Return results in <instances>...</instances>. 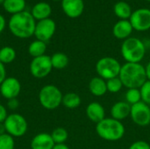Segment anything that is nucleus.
<instances>
[{"mask_svg": "<svg viewBox=\"0 0 150 149\" xmlns=\"http://www.w3.org/2000/svg\"><path fill=\"white\" fill-rule=\"evenodd\" d=\"M119 77L127 89H140L148 80L146 68L142 63L126 62L121 66Z\"/></svg>", "mask_w": 150, "mask_h": 149, "instance_id": "nucleus-1", "label": "nucleus"}, {"mask_svg": "<svg viewBox=\"0 0 150 149\" xmlns=\"http://www.w3.org/2000/svg\"><path fill=\"white\" fill-rule=\"evenodd\" d=\"M8 25L11 32L14 36L20 39H26L34 35L36 22L31 12L24 11L12 15Z\"/></svg>", "mask_w": 150, "mask_h": 149, "instance_id": "nucleus-2", "label": "nucleus"}, {"mask_svg": "<svg viewBox=\"0 0 150 149\" xmlns=\"http://www.w3.org/2000/svg\"><path fill=\"white\" fill-rule=\"evenodd\" d=\"M98 135L107 141H118L125 135V126L120 120L112 118H105L96 124Z\"/></svg>", "mask_w": 150, "mask_h": 149, "instance_id": "nucleus-3", "label": "nucleus"}, {"mask_svg": "<svg viewBox=\"0 0 150 149\" xmlns=\"http://www.w3.org/2000/svg\"><path fill=\"white\" fill-rule=\"evenodd\" d=\"M120 53L127 62L141 63L146 54V47L142 40L135 37H129L123 40Z\"/></svg>", "mask_w": 150, "mask_h": 149, "instance_id": "nucleus-4", "label": "nucleus"}, {"mask_svg": "<svg viewBox=\"0 0 150 149\" xmlns=\"http://www.w3.org/2000/svg\"><path fill=\"white\" fill-rule=\"evenodd\" d=\"M62 97L63 95L58 87L53 84H47L40 90L39 101L43 108L54 110L62 105Z\"/></svg>", "mask_w": 150, "mask_h": 149, "instance_id": "nucleus-5", "label": "nucleus"}, {"mask_svg": "<svg viewBox=\"0 0 150 149\" xmlns=\"http://www.w3.org/2000/svg\"><path fill=\"white\" fill-rule=\"evenodd\" d=\"M120 62L111 56L100 58L96 63V71L99 77L106 80L118 77L121 69Z\"/></svg>", "mask_w": 150, "mask_h": 149, "instance_id": "nucleus-6", "label": "nucleus"}, {"mask_svg": "<svg viewBox=\"0 0 150 149\" xmlns=\"http://www.w3.org/2000/svg\"><path fill=\"white\" fill-rule=\"evenodd\" d=\"M6 133L14 137H21L25 134L28 125L25 119L17 113L8 115L5 121L4 122Z\"/></svg>", "mask_w": 150, "mask_h": 149, "instance_id": "nucleus-7", "label": "nucleus"}, {"mask_svg": "<svg viewBox=\"0 0 150 149\" xmlns=\"http://www.w3.org/2000/svg\"><path fill=\"white\" fill-rule=\"evenodd\" d=\"M53 66L51 62V57L48 55H42L33 58L30 63V72L35 78H44L50 74Z\"/></svg>", "mask_w": 150, "mask_h": 149, "instance_id": "nucleus-8", "label": "nucleus"}, {"mask_svg": "<svg viewBox=\"0 0 150 149\" xmlns=\"http://www.w3.org/2000/svg\"><path fill=\"white\" fill-rule=\"evenodd\" d=\"M130 117L134 124L139 126H147L150 124V106L141 101L131 105Z\"/></svg>", "mask_w": 150, "mask_h": 149, "instance_id": "nucleus-9", "label": "nucleus"}, {"mask_svg": "<svg viewBox=\"0 0 150 149\" xmlns=\"http://www.w3.org/2000/svg\"><path fill=\"white\" fill-rule=\"evenodd\" d=\"M129 21L138 32H145L150 29V9L140 8L133 11Z\"/></svg>", "mask_w": 150, "mask_h": 149, "instance_id": "nucleus-10", "label": "nucleus"}, {"mask_svg": "<svg viewBox=\"0 0 150 149\" xmlns=\"http://www.w3.org/2000/svg\"><path fill=\"white\" fill-rule=\"evenodd\" d=\"M56 30L55 22L51 18H46L38 21L36 24L34 35L37 40L43 42L48 41L54 34Z\"/></svg>", "mask_w": 150, "mask_h": 149, "instance_id": "nucleus-11", "label": "nucleus"}, {"mask_svg": "<svg viewBox=\"0 0 150 149\" xmlns=\"http://www.w3.org/2000/svg\"><path fill=\"white\" fill-rule=\"evenodd\" d=\"M20 90L21 84L15 77H6L0 84V93L8 100L16 98L19 95Z\"/></svg>", "mask_w": 150, "mask_h": 149, "instance_id": "nucleus-12", "label": "nucleus"}, {"mask_svg": "<svg viewBox=\"0 0 150 149\" xmlns=\"http://www.w3.org/2000/svg\"><path fill=\"white\" fill-rule=\"evenodd\" d=\"M62 8L69 18H76L83 12L84 2L83 0H62Z\"/></svg>", "mask_w": 150, "mask_h": 149, "instance_id": "nucleus-13", "label": "nucleus"}, {"mask_svg": "<svg viewBox=\"0 0 150 149\" xmlns=\"http://www.w3.org/2000/svg\"><path fill=\"white\" fill-rule=\"evenodd\" d=\"M134 28L129 20L120 19L112 27V34L118 40H127L130 37Z\"/></svg>", "mask_w": 150, "mask_h": 149, "instance_id": "nucleus-14", "label": "nucleus"}, {"mask_svg": "<svg viewBox=\"0 0 150 149\" xmlns=\"http://www.w3.org/2000/svg\"><path fill=\"white\" fill-rule=\"evenodd\" d=\"M86 116L93 123H99L105 119V110L98 102H91L86 107Z\"/></svg>", "mask_w": 150, "mask_h": 149, "instance_id": "nucleus-15", "label": "nucleus"}, {"mask_svg": "<svg viewBox=\"0 0 150 149\" xmlns=\"http://www.w3.org/2000/svg\"><path fill=\"white\" fill-rule=\"evenodd\" d=\"M54 142L51 134L47 133H40L35 135L31 141L32 149H53Z\"/></svg>", "mask_w": 150, "mask_h": 149, "instance_id": "nucleus-16", "label": "nucleus"}, {"mask_svg": "<svg viewBox=\"0 0 150 149\" xmlns=\"http://www.w3.org/2000/svg\"><path fill=\"white\" fill-rule=\"evenodd\" d=\"M131 105L126 101L116 102L111 108V116L117 120H123L130 116Z\"/></svg>", "mask_w": 150, "mask_h": 149, "instance_id": "nucleus-17", "label": "nucleus"}, {"mask_svg": "<svg viewBox=\"0 0 150 149\" xmlns=\"http://www.w3.org/2000/svg\"><path fill=\"white\" fill-rule=\"evenodd\" d=\"M90 92L95 97H102L107 92L106 81L99 76H95L89 83Z\"/></svg>", "mask_w": 150, "mask_h": 149, "instance_id": "nucleus-18", "label": "nucleus"}, {"mask_svg": "<svg viewBox=\"0 0 150 149\" xmlns=\"http://www.w3.org/2000/svg\"><path fill=\"white\" fill-rule=\"evenodd\" d=\"M51 12H52V8L50 4H48L46 2H40L37 3L33 7L31 14L33 15L34 19L40 21L46 18H49Z\"/></svg>", "mask_w": 150, "mask_h": 149, "instance_id": "nucleus-19", "label": "nucleus"}, {"mask_svg": "<svg viewBox=\"0 0 150 149\" xmlns=\"http://www.w3.org/2000/svg\"><path fill=\"white\" fill-rule=\"evenodd\" d=\"M113 11H114V14L120 19H126V20H129L133 13L131 6L126 1H122V0L117 2L114 4Z\"/></svg>", "mask_w": 150, "mask_h": 149, "instance_id": "nucleus-20", "label": "nucleus"}, {"mask_svg": "<svg viewBox=\"0 0 150 149\" xmlns=\"http://www.w3.org/2000/svg\"><path fill=\"white\" fill-rule=\"evenodd\" d=\"M3 6L7 12L14 15L24 11L25 7V0H4Z\"/></svg>", "mask_w": 150, "mask_h": 149, "instance_id": "nucleus-21", "label": "nucleus"}, {"mask_svg": "<svg viewBox=\"0 0 150 149\" xmlns=\"http://www.w3.org/2000/svg\"><path fill=\"white\" fill-rule=\"evenodd\" d=\"M81 97L78 94L69 92L62 97V104L68 109H76L81 105Z\"/></svg>", "mask_w": 150, "mask_h": 149, "instance_id": "nucleus-22", "label": "nucleus"}, {"mask_svg": "<svg viewBox=\"0 0 150 149\" xmlns=\"http://www.w3.org/2000/svg\"><path fill=\"white\" fill-rule=\"evenodd\" d=\"M46 50H47L46 42H43L39 40L33 41L29 45V47H28V52H29L30 55L33 56V58L44 55Z\"/></svg>", "mask_w": 150, "mask_h": 149, "instance_id": "nucleus-23", "label": "nucleus"}, {"mask_svg": "<svg viewBox=\"0 0 150 149\" xmlns=\"http://www.w3.org/2000/svg\"><path fill=\"white\" fill-rule=\"evenodd\" d=\"M50 57H51V62H52L53 68L62 69V68H66L69 64V57L64 53L58 52V53L54 54Z\"/></svg>", "mask_w": 150, "mask_h": 149, "instance_id": "nucleus-24", "label": "nucleus"}, {"mask_svg": "<svg viewBox=\"0 0 150 149\" xmlns=\"http://www.w3.org/2000/svg\"><path fill=\"white\" fill-rule=\"evenodd\" d=\"M16 58V52L11 47H4L0 48V61L3 64H9Z\"/></svg>", "mask_w": 150, "mask_h": 149, "instance_id": "nucleus-25", "label": "nucleus"}, {"mask_svg": "<svg viewBox=\"0 0 150 149\" xmlns=\"http://www.w3.org/2000/svg\"><path fill=\"white\" fill-rule=\"evenodd\" d=\"M51 137H52L54 144H64L65 141L68 140L69 133L65 128L57 127L52 132Z\"/></svg>", "mask_w": 150, "mask_h": 149, "instance_id": "nucleus-26", "label": "nucleus"}, {"mask_svg": "<svg viewBox=\"0 0 150 149\" xmlns=\"http://www.w3.org/2000/svg\"><path fill=\"white\" fill-rule=\"evenodd\" d=\"M125 98H126V102L128 103L130 105H133L141 102L142 96H141L140 89H136V88L127 89L126 95H125Z\"/></svg>", "mask_w": 150, "mask_h": 149, "instance_id": "nucleus-27", "label": "nucleus"}, {"mask_svg": "<svg viewBox=\"0 0 150 149\" xmlns=\"http://www.w3.org/2000/svg\"><path fill=\"white\" fill-rule=\"evenodd\" d=\"M107 91L110 93H118L121 90L123 84L120 77H114L109 80H106Z\"/></svg>", "mask_w": 150, "mask_h": 149, "instance_id": "nucleus-28", "label": "nucleus"}, {"mask_svg": "<svg viewBox=\"0 0 150 149\" xmlns=\"http://www.w3.org/2000/svg\"><path fill=\"white\" fill-rule=\"evenodd\" d=\"M15 143L13 137L8 133L0 135V149H14Z\"/></svg>", "mask_w": 150, "mask_h": 149, "instance_id": "nucleus-29", "label": "nucleus"}, {"mask_svg": "<svg viewBox=\"0 0 150 149\" xmlns=\"http://www.w3.org/2000/svg\"><path fill=\"white\" fill-rule=\"evenodd\" d=\"M142 101L150 105V81L147 80L145 83L140 88Z\"/></svg>", "mask_w": 150, "mask_h": 149, "instance_id": "nucleus-30", "label": "nucleus"}, {"mask_svg": "<svg viewBox=\"0 0 150 149\" xmlns=\"http://www.w3.org/2000/svg\"><path fill=\"white\" fill-rule=\"evenodd\" d=\"M128 149H150V145L144 141H138L134 142Z\"/></svg>", "mask_w": 150, "mask_h": 149, "instance_id": "nucleus-31", "label": "nucleus"}, {"mask_svg": "<svg viewBox=\"0 0 150 149\" xmlns=\"http://www.w3.org/2000/svg\"><path fill=\"white\" fill-rule=\"evenodd\" d=\"M7 117H8V114H7L6 108L3 105L0 104V123H4Z\"/></svg>", "mask_w": 150, "mask_h": 149, "instance_id": "nucleus-32", "label": "nucleus"}, {"mask_svg": "<svg viewBox=\"0 0 150 149\" xmlns=\"http://www.w3.org/2000/svg\"><path fill=\"white\" fill-rule=\"evenodd\" d=\"M6 78V71H5V67L4 64H3L0 61V84L4 82V80Z\"/></svg>", "mask_w": 150, "mask_h": 149, "instance_id": "nucleus-33", "label": "nucleus"}, {"mask_svg": "<svg viewBox=\"0 0 150 149\" xmlns=\"http://www.w3.org/2000/svg\"><path fill=\"white\" fill-rule=\"evenodd\" d=\"M8 106H9L10 109H16L18 106V101L16 98L10 99L8 101Z\"/></svg>", "mask_w": 150, "mask_h": 149, "instance_id": "nucleus-34", "label": "nucleus"}, {"mask_svg": "<svg viewBox=\"0 0 150 149\" xmlns=\"http://www.w3.org/2000/svg\"><path fill=\"white\" fill-rule=\"evenodd\" d=\"M4 27H5V19L4 18V16H2L0 14V33L4 31Z\"/></svg>", "mask_w": 150, "mask_h": 149, "instance_id": "nucleus-35", "label": "nucleus"}, {"mask_svg": "<svg viewBox=\"0 0 150 149\" xmlns=\"http://www.w3.org/2000/svg\"><path fill=\"white\" fill-rule=\"evenodd\" d=\"M53 149H69V148L64 143V144H55Z\"/></svg>", "mask_w": 150, "mask_h": 149, "instance_id": "nucleus-36", "label": "nucleus"}, {"mask_svg": "<svg viewBox=\"0 0 150 149\" xmlns=\"http://www.w3.org/2000/svg\"><path fill=\"white\" fill-rule=\"evenodd\" d=\"M146 68V73H147V77H148V80L150 81V61L147 64V66L145 67Z\"/></svg>", "mask_w": 150, "mask_h": 149, "instance_id": "nucleus-37", "label": "nucleus"}, {"mask_svg": "<svg viewBox=\"0 0 150 149\" xmlns=\"http://www.w3.org/2000/svg\"><path fill=\"white\" fill-rule=\"evenodd\" d=\"M4 133H6V131H5V128H4V123H0V135L4 134Z\"/></svg>", "mask_w": 150, "mask_h": 149, "instance_id": "nucleus-38", "label": "nucleus"}, {"mask_svg": "<svg viewBox=\"0 0 150 149\" xmlns=\"http://www.w3.org/2000/svg\"><path fill=\"white\" fill-rule=\"evenodd\" d=\"M4 2V0H0V4H3Z\"/></svg>", "mask_w": 150, "mask_h": 149, "instance_id": "nucleus-39", "label": "nucleus"}, {"mask_svg": "<svg viewBox=\"0 0 150 149\" xmlns=\"http://www.w3.org/2000/svg\"><path fill=\"white\" fill-rule=\"evenodd\" d=\"M53 1H62V0H53Z\"/></svg>", "mask_w": 150, "mask_h": 149, "instance_id": "nucleus-40", "label": "nucleus"}, {"mask_svg": "<svg viewBox=\"0 0 150 149\" xmlns=\"http://www.w3.org/2000/svg\"><path fill=\"white\" fill-rule=\"evenodd\" d=\"M146 1H148V2H150V0H146Z\"/></svg>", "mask_w": 150, "mask_h": 149, "instance_id": "nucleus-41", "label": "nucleus"}, {"mask_svg": "<svg viewBox=\"0 0 150 149\" xmlns=\"http://www.w3.org/2000/svg\"><path fill=\"white\" fill-rule=\"evenodd\" d=\"M122 1H125V0H122Z\"/></svg>", "mask_w": 150, "mask_h": 149, "instance_id": "nucleus-42", "label": "nucleus"}]
</instances>
